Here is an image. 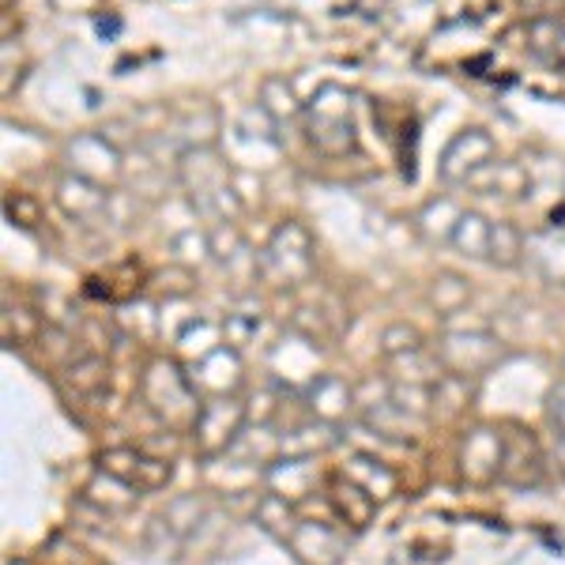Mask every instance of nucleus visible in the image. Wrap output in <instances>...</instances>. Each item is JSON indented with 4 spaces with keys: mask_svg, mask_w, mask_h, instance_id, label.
Returning <instances> with one entry per match:
<instances>
[{
    "mask_svg": "<svg viewBox=\"0 0 565 565\" xmlns=\"http://www.w3.org/2000/svg\"><path fill=\"white\" fill-rule=\"evenodd\" d=\"M257 328H260V317H253V313H226L223 343H226V348H234V351H242L245 343H253Z\"/></svg>",
    "mask_w": 565,
    "mask_h": 565,
    "instance_id": "nucleus-38",
    "label": "nucleus"
},
{
    "mask_svg": "<svg viewBox=\"0 0 565 565\" xmlns=\"http://www.w3.org/2000/svg\"><path fill=\"white\" fill-rule=\"evenodd\" d=\"M57 207L72 218V223L98 226L109 218V189L95 185V181H87V178L65 174L57 181Z\"/></svg>",
    "mask_w": 565,
    "mask_h": 565,
    "instance_id": "nucleus-16",
    "label": "nucleus"
},
{
    "mask_svg": "<svg viewBox=\"0 0 565 565\" xmlns=\"http://www.w3.org/2000/svg\"><path fill=\"white\" fill-rule=\"evenodd\" d=\"M98 471L129 482L140 494H154V490L170 487V479H174V460L151 457V452H143V449H106L103 457H98Z\"/></svg>",
    "mask_w": 565,
    "mask_h": 565,
    "instance_id": "nucleus-10",
    "label": "nucleus"
},
{
    "mask_svg": "<svg viewBox=\"0 0 565 565\" xmlns=\"http://www.w3.org/2000/svg\"><path fill=\"white\" fill-rule=\"evenodd\" d=\"M4 565H31V562H26V558H8Z\"/></svg>",
    "mask_w": 565,
    "mask_h": 565,
    "instance_id": "nucleus-42",
    "label": "nucleus"
},
{
    "mask_svg": "<svg viewBox=\"0 0 565 565\" xmlns=\"http://www.w3.org/2000/svg\"><path fill=\"white\" fill-rule=\"evenodd\" d=\"M471 396H476V381L457 377V373H445L434 385V415L437 418H460L471 407Z\"/></svg>",
    "mask_w": 565,
    "mask_h": 565,
    "instance_id": "nucleus-29",
    "label": "nucleus"
},
{
    "mask_svg": "<svg viewBox=\"0 0 565 565\" xmlns=\"http://www.w3.org/2000/svg\"><path fill=\"white\" fill-rule=\"evenodd\" d=\"M501 463H505V430L490 423L468 426L460 437V449H457V471L460 482L468 487H494L501 479Z\"/></svg>",
    "mask_w": 565,
    "mask_h": 565,
    "instance_id": "nucleus-7",
    "label": "nucleus"
},
{
    "mask_svg": "<svg viewBox=\"0 0 565 565\" xmlns=\"http://www.w3.org/2000/svg\"><path fill=\"white\" fill-rule=\"evenodd\" d=\"M335 445H340V426L309 415L306 423L279 434V457H321V452L335 449Z\"/></svg>",
    "mask_w": 565,
    "mask_h": 565,
    "instance_id": "nucleus-19",
    "label": "nucleus"
},
{
    "mask_svg": "<svg viewBox=\"0 0 565 565\" xmlns=\"http://www.w3.org/2000/svg\"><path fill=\"white\" fill-rule=\"evenodd\" d=\"M178 181L181 189L193 200L196 215L207 218L212 226L218 223H234L242 212V200L238 189H234L231 167L223 162L212 143L207 148H185L178 159Z\"/></svg>",
    "mask_w": 565,
    "mask_h": 565,
    "instance_id": "nucleus-1",
    "label": "nucleus"
},
{
    "mask_svg": "<svg viewBox=\"0 0 565 565\" xmlns=\"http://www.w3.org/2000/svg\"><path fill=\"white\" fill-rule=\"evenodd\" d=\"M302 106L295 95V87L287 84L282 76H268L260 84V103L257 109L264 117H268V125H276V129H282L287 121H302Z\"/></svg>",
    "mask_w": 565,
    "mask_h": 565,
    "instance_id": "nucleus-24",
    "label": "nucleus"
},
{
    "mask_svg": "<svg viewBox=\"0 0 565 565\" xmlns=\"http://www.w3.org/2000/svg\"><path fill=\"white\" fill-rule=\"evenodd\" d=\"M317 245H313V234L306 231L302 223L287 218L271 231L268 245L257 253L260 260V279L276 290H295L302 282L313 279L317 271Z\"/></svg>",
    "mask_w": 565,
    "mask_h": 565,
    "instance_id": "nucleus-4",
    "label": "nucleus"
},
{
    "mask_svg": "<svg viewBox=\"0 0 565 565\" xmlns=\"http://www.w3.org/2000/svg\"><path fill=\"white\" fill-rule=\"evenodd\" d=\"M490 226H494V218H487L479 212H463L457 231H452V238H449V249H457L460 257H468V260H487L490 257Z\"/></svg>",
    "mask_w": 565,
    "mask_h": 565,
    "instance_id": "nucleus-27",
    "label": "nucleus"
},
{
    "mask_svg": "<svg viewBox=\"0 0 565 565\" xmlns=\"http://www.w3.org/2000/svg\"><path fill=\"white\" fill-rule=\"evenodd\" d=\"M468 302H471V282L457 276V271H441V276L430 282V306L441 317H457Z\"/></svg>",
    "mask_w": 565,
    "mask_h": 565,
    "instance_id": "nucleus-32",
    "label": "nucleus"
},
{
    "mask_svg": "<svg viewBox=\"0 0 565 565\" xmlns=\"http://www.w3.org/2000/svg\"><path fill=\"white\" fill-rule=\"evenodd\" d=\"M460 207L452 204L449 196H441V200H430V204L418 212V234H423L430 245H449L452 238V231H457V223H460Z\"/></svg>",
    "mask_w": 565,
    "mask_h": 565,
    "instance_id": "nucleus-28",
    "label": "nucleus"
},
{
    "mask_svg": "<svg viewBox=\"0 0 565 565\" xmlns=\"http://www.w3.org/2000/svg\"><path fill=\"white\" fill-rule=\"evenodd\" d=\"M106 373H109V366H106V359L98 351H87V354H79L76 362L68 366V381L76 385L79 392H98L106 385Z\"/></svg>",
    "mask_w": 565,
    "mask_h": 565,
    "instance_id": "nucleus-34",
    "label": "nucleus"
},
{
    "mask_svg": "<svg viewBox=\"0 0 565 565\" xmlns=\"http://www.w3.org/2000/svg\"><path fill=\"white\" fill-rule=\"evenodd\" d=\"M527 50H532L546 68L565 72V23L551 20V15L532 20L527 23Z\"/></svg>",
    "mask_w": 565,
    "mask_h": 565,
    "instance_id": "nucleus-25",
    "label": "nucleus"
},
{
    "mask_svg": "<svg viewBox=\"0 0 565 565\" xmlns=\"http://www.w3.org/2000/svg\"><path fill=\"white\" fill-rule=\"evenodd\" d=\"M551 463H554V471L565 479V434L554 437V449H551Z\"/></svg>",
    "mask_w": 565,
    "mask_h": 565,
    "instance_id": "nucleus-41",
    "label": "nucleus"
},
{
    "mask_svg": "<svg viewBox=\"0 0 565 565\" xmlns=\"http://www.w3.org/2000/svg\"><path fill=\"white\" fill-rule=\"evenodd\" d=\"M321 468H317V457H279L276 463L264 468V482H268L271 494L287 498V501H306L317 494L321 487Z\"/></svg>",
    "mask_w": 565,
    "mask_h": 565,
    "instance_id": "nucleus-17",
    "label": "nucleus"
},
{
    "mask_svg": "<svg viewBox=\"0 0 565 565\" xmlns=\"http://www.w3.org/2000/svg\"><path fill=\"white\" fill-rule=\"evenodd\" d=\"M162 524L170 527L174 535H181V540H189V535L196 532L200 524H204L207 516V501L200 494H178L174 501H170L167 509H162Z\"/></svg>",
    "mask_w": 565,
    "mask_h": 565,
    "instance_id": "nucleus-30",
    "label": "nucleus"
},
{
    "mask_svg": "<svg viewBox=\"0 0 565 565\" xmlns=\"http://www.w3.org/2000/svg\"><path fill=\"white\" fill-rule=\"evenodd\" d=\"M340 471H343V476H348V479L359 482V487L366 490L370 498H377L381 505L396 498V490H399L396 471H392L385 460L370 457V452H354V457H348V463H343Z\"/></svg>",
    "mask_w": 565,
    "mask_h": 565,
    "instance_id": "nucleus-21",
    "label": "nucleus"
},
{
    "mask_svg": "<svg viewBox=\"0 0 565 565\" xmlns=\"http://www.w3.org/2000/svg\"><path fill=\"white\" fill-rule=\"evenodd\" d=\"M4 212H8L12 223H20V226H34V223H39V204H34L31 196H23V193L8 196L4 200Z\"/></svg>",
    "mask_w": 565,
    "mask_h": 565,
    "instance_id": "nucleus-39",
    "label": "nucleus"
},
{
    "mask_svg": "<svg viewBox=\"0 0 565 565\" xmlns=\"http://www.w3.org/2000/svg\"><path fill=\"white\" fill-rule=\"evenodd\" d=\"M546 476V457L535 441L532 430L524 426H505V463H501V479L505 487L535 490Z\"/></svg>",
    "mask_w": 565,
    "mask_h": 565,
    "instance_id": "nucleus-12",
    "label": "nucleus"
},
{
    "mask_svg": "<svg viewBox=\"0 0 565 565\" xmlns=\"http://www.w3.org/2000/svg\"><path fill=\"white\" fill-rule=\"evenodd\" d=\"M290 558L298 565H343L348 558V532L332 521H298L287 540Z\"/></svg>",
    "mask_w": 565,
    "mask_h": 565,
    "instance_id": "nucleus-11",
    "label": "nucleus"
},
{
    "mask_svg": "<svg viewBox=\"0 0 565 565\" xmlns=\"http://www.w3.org/2000/svg\"><path fill=\"white\" fill-rule=\"evenodd\" d=\"M298 521H302V516L295 513V501L271 494V490H264L257 498V505H253V524H257L260 532H268L271 540H279L282 546H287V540L295 535Z\"/></svg>",
    "mask_w": 565,
    "mask_h": 565,
    "instance_id": "nucleus-23",
    "label": "nucleus"
},
{
    "mask_svg": "<svg viewBox=\"0 0 565 565\" xmlns=\"http://www.w3.org/2000/svg\"><path fill=\"white\" fill-rule=\"evenodd\" d=\"M302 132L317 154H324V159H348L359 148L351 90L340 84L317 87L302 106Z\"/></svg>",
    "mask_w": 565,
    "mask_h": 565,
    "instance_id": "nucleus-3",
    "label": "nucleus"
},
{
    "mask_svg": "<svg viewBox=\"0 0 565 565\" xmlns=\"http://www.w3.org/2000/svg\"><path fill=\"white\" fill-rule=\"evenodd\" d=\"M324 498H328V509L340 524H348L351 532H366V527L377 521V498H370L366 490L359 487L354 479H348L343 471L324 479Z\"/></svg>",
    "mask_w": 565,
    "mask_h": 565,
    "instance_id": "nucleus-15",
    "label": "nucleus"
},
{
    "mask_svg": "<svg viewBox=\"0 0 565 565\" xmlns=\"http://www.w3.org/2000/svg\"><path fill=\"white\" fill-rule=\"evenodd\" d=\"M388 399L404 407L407 415L423 418V423L434 415V388L430 385H396V381H392V385H388Z\"/></svg>",
    "mask_w": 565,
    "mask_h": 565,
    "instance_id": "nucleus-36",
    "label": "nucleus"
},
{
    "mask_svg": "<svg viewBox=\"0 0 565 565\" xmlns=\"http://www.w3.org/2000/svg\"><path fill=\"white\" fill-rule=\"evenodd\" d=\"M140 399L170 434H193L200 407H204V396L193 385V373L178 359L148 362L140 377Z\"/></svg>",
    "mask_w": 565,
    "mask_h": 565,
    "instance_id": "nucleus-2",
    "label": "nucleus"
},
{
    "mask_svg": "<svg viewBox=\"0 0 565 565\" xmlns=\"http://www.w3.org/2000/svg\"><path fill=\"white\" fill-rule=\"evenodd\" d=\"M151 290L159 298H167V302H174V298H189L196 290V271L189 268V264H170V268H162L151 276Z\"/></svg>",
    "mask_w": 565,
    "mask_h": 565,
    "instance_id": "nucleus-33",
    "label": "nucleus"
},
{
    "mask_svg": "<svg viewBox=\"0 0 565 565\" xmlns=\"http://www.w3.org/2000/svg\"><path fill=\"white\" fill-rule=\"evenodd\" d=\"M498 162V143L487 129H460L449 140V148L441 151V162H437V174H441L445 185H468L476 181L482 170Z\"/></svg>",
    "mask_w": 565,
    "mask_h": 565,
    "instance_id": "nucleus-8",
    "label": "nucleus"
},
{
    "mask_svg": "<svg viewBox=\"0 0 565 565\" xmlns=\"http://www.w3.org/2000/svg\"><path fill=\"white\" fill-rule=\"evenodd\" d=\"M392 366V381L396 385H437L445 377V366L437 359V351L423 348V351H412V354H399V359H388Z\"/></svg>",
    "mask_w": 565,
    "mask_h": 565,
    "instance_id": "nucleus-26",
    "label": "nucleus"
},
{
    "mask_svg": "<svg viewBox=\"0 0 565 565\" xmlns=\"http://www.w3.org/2000/svg\"><path fill=\"white\" fill-rule=\"evenodd\" d=\"M362 426H366L370 434L385 437V441H412L418 434V426H423V418L407 415L399 404H392L388 396H381L377 404L362 407Z\"/></svg>",
    "mask_w": 565,
    "mask_h": 565,
    "instance_id": "nucleus-20",
    "label": "nucleus"
},
{
    "mask_svg": "<svg viewBox=\"0 0 565 565\" xmlns=\"http://www.w3.org/2000/svg\"><path fill=\"white\" fill-rule=\"evenodd\" d=\"M546 415H551L554 430L565 434V377L558 381V385H551V392H546Z\"/></svg>",
    "mask_w": 565,
    "mask_h": 565,
    "instance_id": "nucleus-40",
    "label": "nucleus"
},
{
    "mask_svg": "<svg viewBox=\"0 0 565 565\" xmlns=\"http://www.w3.org/2000/svg\"><path fill=\"white\" fill-rule=\"evenodd\" d=\"M193 373V385L204 399L212 396H234V392L242 388V377H245V362H242V351L226 348V343H218L215 351L200 354L196 366L189 370Z\"/></svg>",
    "mask_w": 565,
    "mask_h": 565,
    "instance_id": "nucleus-14",
    "label": "nucleus"
},
{
    "mask_svg": "<svg viewBox=\"0 0 565 565\" xmlns=\"http://www.w3.org/2000/svg\"><path fill=\"white\" fill-rule=\"evenodd\" d=\"M65 162H68V174L87 178L95 185H117L125 174V162H121V148H117L109 136L103 132H79L72 136L65 143Z\"/></svg>",
    "mask_w": 565,
    "mask_h": 565,
    "instance_id": "nucleus-9",
    "label": "nucleus"
},
{
    "mask_svg": "<svg viewBox=\"0 0 565 565\" xmlns=\"http://www.w3.org/2000/svg\"><path fill=\"white\" fill-rule=\"evenodd\" d=\"M245 423H249V407H245L238 396H212V399H204V407H200V418H196V426H193L196 457H204V460L226 457V452L234 449V441L242 437Z\"/></svg>",
    "mask_w": 565,
    "mask_h": 565,
    "instance_id": "nucleus-6",
    "label": "nucleus"
},
{
    "mask_svg": "<svg viewBox=\"0 0 565 565\" xmlns=\"http://www.w3.org/2000/svg\"><path fill=\"white\" fill-rule=\"evenodd\" d=\"M524 260L532 264V271L551 287H565V226H540L527 234L524 242Z\"/></svg>",
    "mask_w": 565,
    "mask_h": 565,
    "instance_id": "nucleus-18",
    "label": "nucleus"
},
{
    "mask_svg": "<svg viewBox=\"0 0 565 565\" xmlns=\"http://www.w3.org/2000/svg\"><path fill=\"white\" fill-rule=\"evenodd\" d=\"M302 404L313 418L340 426L343 418H351L354 407H359V392H354L351 381H343L340 373H317L302 388Z\"/></svg>",
    "mask_w": 565,
    "mask_h": 565,
    "instance_id": "nucleus-13",
    "label": "nucleus"
},
{
    "mask_svg": "<svg viewBox=\"0 0 565 565\" xmlns=\"http://www.w3.org/2000/svg\"><path fill=\"white\" fill-rule=\"evenodd\" d=\"M84 501L106 516H121V513H129L136 501H140V490L129 487V482H121V479H114V476H106V471H98V476L84 487Z\"/></svg>",
    "mask_w": 565,
    "mask_h": 565,
    "instance_id": "nucleus-22",
    "label": "nucleus"
},
{
    "mask_svg": "<svg viewBox=\"0 0 565 565\" xmlns=\"http://www.w3.org/2000/svg\"><path fill=\"white\" fill-rule=\"evenodd\" d=\"M437 359H441L445 373H457V377L479 381L482 373L505 362L509 348L498 340L490 328H445L441 340L434 343Z\"/></svg>",
    "mask_w": 565,
    "mask_h": 565,
    "instance_id": "nucleus-5",
    "label": "nucleus"
},
{
    "mask_svg": "<svg viewBox=\"0 0 565 565\" xmlns=\"http://www.w3.org/2000/svg\"><path fill=\"white\" fill-rule=\"evenodd\" d=\"M524 234L516 231L513 223H505V218H498L494 226H490V257L487 264H494V268H516V264H524Z\"/></svg>",
    "mask_w": 565,
    "mask_h": 565,
    "instance_id": "nucleus-31",
    "label": "nucleus"
},
{
    "mask_svg": "<svg viewBox=\"0 0 565 565\" xmlns=\"http://www.w3.org/2000/svg\"><path fill=\"white\" fill-rule=\"evenodd\" d=\"M39 335V313H31V309L4 302V343L8 348H15V343H26Z\"/></svg>",
    "mask_w": 565,
    "mask_h": 565,
    "instance_id": "nucleus-37",
    "label": "nucleus"
},
{
    "mask_svg": "<svg viewBox=\"0 0 565 565\" xmlns=\"http://www.w3.org/2000/svg\"><path fill=\"white\" fill-rule=\"evenodd\" d=\"M423 348H426L423 332L407 321H396L381 332V354H385V359H399V354H412V351H423Z\"/></svg>",
    "mask_w": 565,
    "mask_h": 565,
    "instance_id": "nucleus-35",
    "label": "nucleus"
}]
</instances>
